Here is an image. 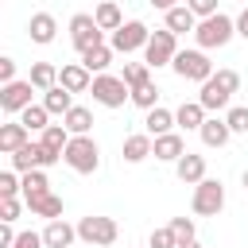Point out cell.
Masks as SVG:
<instances>
[{"instance_id":"36","label":"cell","mask_w":248,"mask_h":248,"mask_svg":"<svg viewBox=\"0 0 248 248\" xmlns=\"http://www.w3.org/2000/svg\"><path fill=\"white\" fill-rule=\"evenodd\" d=\"M225 124H229L232 132H248V108H244V105H232V108L225 112Z\"/></svg>"},{"instance_id":"23","label":"cell","mask_w":248,"mask_h":248,"mask_svg":"<svg viewBox=\"0 0 248 248\" xmlns=\"http://www.w3.org/2000/svg\"><path fill=\"white\" fill-rule=\"evenodd\" d=\"M27 209H31L35 217L58 221V213H62V198H58V194H39V198H27Z\"/></svg>"},{"instance_id":"5","label":"cell","mask_w":248,"mask_h":248,"mask_svg":"<svg viewBox=\"0 0 248 248\" xmlns=\"http://www.w3.org/2000/svg\"><path fill=\"white\" fill-rule=\"evenodd\" d=\"M70 43H74L78 54H85V50H93V46H105V31L97 27V19H93L89 12H78V16L70 19Z\"/></svg>"},{"instance_id":"44","label":"cell","mask_w":248,"mask_h":248,"mask_svg":"<svg viewBox=\"0 0 248 248\" xmlns=\"http://www.w3.org/2000/svg\"><path fill=\"white\" fill-rule=\"evenodd\" d=\"M236 35H240V39H248V8L236 16Z\"/></svg>"},{"instance_id":"25","label":"cell","mask_w":248,"mask_h":248,"mask_svg":"<svg viewBox=\"0 0 248 248\" xmlns=\"http://www.w3.org/2000/svg\"><path fill=\"white\" fill-rule=\"evenodd\" d=\"M143 128H147V136H151V140H155V136H167V132L174 128V112L159 105V108H151V112H147V120H143Z\"/></svg>"},{"instance_id":"31","label":"cell","mask_w":248,"mask_h":248,"mask_svg":"<svg viewBox=\"0 0 248 248\" xmlns=\"http://www.w3.org/2000/svg\"><path fill=\"white\" fill-rule=\"evenodd\" d=\"M120 78H124L128 89H140V85L151 81V66H147V62H124V74H120Z\"/></svg>"},{"instance_id":"33","label":"cell","mask_w":248,"mask_h":248,"mask_svg":"<svg viewBox=\"0 0 248 248\" xmlns=\"http://www.w3.org/2000/svg\"><path fill=\"white\" fill-rule=\"evenodd\" d=\"M155 101H159V89H155V81H147V85L132 89V105H140V108H147V112H151V108H159Z\"/></svg>"},{"instance_id":"1","label":"cell","mask_w":248,"mask_h":248,"mask_svg":"<svg viewBox=\"0 0 248 248\" xmlns=\"http://www.w3.org/2000/svg\"><path fill=\"white\" fill-rule=\"evenodd\" d=\"M62 159H66L70 170H78V174H93V170L101 167V147H97L93 136H70Z\"/></svg>"},{"instance_id":"43","label":"cell","mask_w":248,"mask_h":248,"mask_svg":"<svg viewBox=\"0 0 248 248\" xmlns=\"http://www.w3.org/2000/svg\"><path fill=\"white\" fill-rule=\"evenodd\" d=\"M16 81V58H0V85Z\"/></svg>"},{"instance_id":"20","label":"cell","mask_w":248,"mask_h":248,"mask_svg":"<svg viewBox=\"0 0 248 248\" xmlns=\"http://www.w3.org/2000/svg\"><path fill=\"white\" fill-rule=\"evenodd\" d=\"M43 105H46V112H50V116H66V112L74 108V93H70V89H62V85H54V89H46V93H43Z\"/></svg>"},{"instance_id":"4","label":"cell","mask_w":248,"mask_h":248,"mask_svg":"<svg viewBox=\"0 0 248 248\" xmlns=\"http://www.w3.org/2000/svg\"><path fill=\"white\" fill-rule=\"evenodd\" d=\"M116 236H120V229H116V221L112 217H81L78 221V240H85V244H93V248H108V244H116Z\"/></svg>"},{"instance_id":"40","label":"cell","mask_w":248,"mask_h":248,"mask_svg":"<svg viewBox=\"0 0 248 248\" xmlns=\"http://www.w3.org/2000/svg\"><path fill=\"white\" fill-rule=\"evenodd\" d=\"M19 217V198H0V221H16Z\"/></svg>"},{"instance_id":"21","label":"cell","mask_w":248,"mask_h":248,"mask_svg":"<svg viewBox=\"0 0 248 248\" xmlns=\"http://www.w3.org/2000/svg\"><path fill=\"white\" fill-rule=\"evenodd\" d=\"M62 124H66L70 136H89V128H93V112H89L85 105H74V108L62 116Z\"/></svg>"},{"instance_id":"42","label":"cell","mask_w":248,"mask_h":248,"mask_svg":"<svg viewBox=\"0 0 248 248\" xmlns=\"http://www.w3.org/2000/svg\"><path fill=\"white\" fill-rule=\"evenodd\" d=\"M19 240V232L12 229V221H0V248H12Z\"/></svg>"},{"instance_id":"12","label":"cell","mask_w":248,"mask_h":248,"mask_svg":"<svg viewBox=\"0 0 248 248\" xmlns=\"http://www.w3.org/2000/svg\"><path fill=\"white\" fill-rule=\"evenodd\" d=\"M229 89L217 81V78H209V81H202V93H198V105L205 108V112H217V108H229Z\"/></svg>"},{"instance_id":"47","label":"cell","mask_w":248,"mask_h":248,"mask_svg":"<svg viewBox=\"0 0 248 248\" xmlns=\"http://www.w3.org/2000/svg\"><path fill=\"white\" fill-rule=\"evenodd\" d=\"M244 190H248V170H244Z\"/></svg>"},{"instance_id":"46","label":"cell","mask_w":248,"mask_h":248,"mask_svg":"<svg viewBox=\"0 0 248 248\" xmlns=\"http://www.w3.org/2000/svg\"><path fill=\"white\" fill-rule=\"evenodd\" d=\"M178 248H202V244H198V240H190V244H178Z\"/></svg>"},{"instance_id":"32","label":"cell","mask_w":248,"mask_h":248,"mask_svg":"<svg viewBox=\"0 0 248 248\" xmlns=\"http://www.w3.org/2000/svg\"><path fill=\"white\" fill-rule=\"evenodd\" d=\"M39 194H50V182H46L43 170H27L23 174V202L27 198H39Z\"/></svg>"},{"instance_id":"26","label":"cell","mask_w":248,"mask_h":248,"mask_svg":"<svg viewBox=\"0 0 248 248\" xmlns=\"http://www.w3.org/2000/svg\"><path fill=\"white\" fill-rule=\"evenodd\" d=\"M93 19H97V27H101V31H120V27H124V16H120V8H116L112 0H105V4H97V12H93Z\"/></svg>"},{"instance_id":"27","label":"cell","mask_w":248,"mask_h":248,"mask_svg":"<svg viewBox=\"0 0 248 248\" xmlns=\"http://www.w3.org/2000/svg\"><path fill=\"white\" fill-rule=\"evenodd\" d=\"M27 81H31L39 93H46V89H54V85H58V70H54L50 62H35V66H31V74H27Z\"/></svg>"},{"instance_id":"38","label":"cell","mask_w":248,"mask_h":248,"mask_svg":"<svg viewBox=\"0 0 248 248\" xmlns=\"http://www.w3.org/2000/svg\"><path fill=\"white\" fill-rule=\"evenodd\" d=\"M186 8H190L198 19H209V16H217V0H186Z\"/></svg>"},{"instance_id":"29","label":"cell","mask_w":248,"mask_h":248,"mask_svg":"<svg viewBox=\"0 0 248 248\" xmlns=\"http://www.w3.org/2000/svg\"><path fill=\"white\" fill-rule=\"evenodd\" d=\"M108 62H112V46H93V50H85L81 54V66L97 78V74H105L108 70Z\"/></svg>"},{"instance_id":"22","label":"cell","mask_w":248,"mask_h":248,"mask_svg":"<svg viewBox=\"0 0 248 248\" xmlns=\"http://www.w3.org/2000/svg\"><path fill=\"white\" fill-rule=\"evenodd\" d=\"M39 143L54 155V159H62L66 155V143H70V132H66V124H50L43 136H39Z\"/></svg>"},{"instance_id":"18","label":"cell","mask_w":248,"mask_h":248,"mask_svg":"<svg viewBox=\"0 0 248 248\" xmlns=\"http://www.w3.org/2000/svg\"><path fill=\"white\" fill-rule=\"evenodd\" d=\"M27 136H31V132H27L19 120H8V124L0 128V151H4V155H16L23 143H31Z\"/></svg>"},{"instance_id":"13","label":"cell","mask_w":248,"mask_h":248,"mask_svg":"<svg viewBox=\"0 0 248 248\" xmlns=\"http://www.w3.org/2000/svg\"><path fill=\"white\" fill-rule=\"evenodd\" d=\"M174 174H178V182H186V186H198V182L205 178V155H194V151H186V155L174 163Z\"/></svg>"},{"instance_id":"15","label":"cell","mask_w":248,"mask_h":248,"mask_svg":"<svg viewBox=\"0 0 248 248\" xmlns=\"http://www.w3.org/2000/svg\"><path fill=\"white\" fill-rule=\"evenodd\" d=\"M198 136H202L205 147H225L229 136H232V128L225 124V116H221V120H217V116H205V124L198 128Z\"/></svg>"},{"instance_id":"16","label":"cell","mask_w":248,"mask_h":248,"mask_svg":"<svg viewBox=\"0 0 248 248\" xmlns=\"http://www.w3.org/2000/svg\"><path fill=\"white\" fill-rule=\"evenodd\" d=\"M151 155L163 159V163H178V159L186 155V143H182L178 132H167V136H155V151H151Z\"/></svg>"},{"instance_id":"8","label":"cell","mask_w":248,"mask_h":248,"mask_svg":"<svg viewBox=\"0 0 248 248\" xmlns=\"http://www.w3.org/2000/svg\"><path fill=\"white\" fill-rule=\"evenodd\" d=\"M194 213L198 217H217L221 209H225V186L217 182V178H202L198 186H194Z\"/></svg>"},{"instance_id":"30","label":"cell","mask_w":248,"mask_h":248,"mask_svg":"<svg viewBox=\"0 0 248 248\" xmlns=\"http://www.w3.org/2000/svg\"><path fill=\"white\" fill-rule=\"evenodd\" d=\"M46 116H50V112H46V105H27V108L19 112V124H23L27 132H46V128H50V124H46Z\"/></svg>"},{"instance_id":"9","label":"cell","mask_w":248,"mask_h":248,"mask_svg":"<svg viewBox=\"0 0 248 248\" xmlns=\"http://www.w3.org/2000/svg\"><path fill=\"white\" fill-rule=\"evenodd\" d=\"M147 39H151V31H147V23H140V19H128L120 31H112V50H120V54H132V50H140V46H147Z\"/></svg>"},{"instance_id":"7","label":"cell","mask_w":248,"mask_h":248,"mask_svg":"<svg viewBox=\"0 0 248 248\" xmlns=\"http://www.w3.org/2000/svg\"><path fill=\"white\" fill-rule=\"evenodd\" d=\"M170 66L182 81H209L213 78V62L205 58V50H178Z\"/></svg>"},{"instance_id":"19","label":"cell","mask_w":248,"mask_h":248,"mask_svg":"<svg viewBox=\"0 0 248 248\" xmlns=\"http://www.w3.org/2000/svg\"><path fill=\"white\" fill-rule=\"evenodd\" d=\"M151 151H155V140H151L147 132H132V136L124 140V159H128V163H143Z\"/></svg>"},{"instance_id":"14","label":"cell","mask_w":248,"mask_h":248,"mask_svg":"<svg viewBox=\"0 0 248 248\" xmlns=\"http://www.w3.org/2000/svg\"><path fill=\"white\" fill-rule=\"evenodd\" d=\"M74 240H78V225H66L62 217L43 229V244H46V248H70Z\"/></svg>"},{"instance_id":"28","label":"cell","mask_w":248,"mask_h":248,"mask_svg":"<svg viewBox=\"0 0 248 248\" xmlns=\"http://www.w3.org/2000/svg\"><path fill=\"white\" fill-rule=\"evenodd\" d=\"M174 124H182V128H202V124H205V108H202L198 101H182V105L174 108Z\"/></svg>"},{"instance_id":"3","label":"cell","mask_w":248,"mask_h":248,"mask_svg":"<svg viewBox=\"0 0 248 248\" xmlns=\"http://www.w3.org/2000/svg\"><path fill=\"white\" fill-rule=\"evenodd\" d=\"M89 93H93V101L105 105V108H120L124 101H132V89H128L124 78H116V74H97L93 85H89Z\"/></svg>"},{"instance_id":"34","label":"cell","mask_w":248,"mask_h":248,"mask_svg":"<svg viewBox=\"0 0 248 248\" xmlns=\"http://www.w3.org/2000/svg\"><path fill=\"white\" fill-rule=\"evenodd\" d=\"M19 170H0V198H16L23 190V178H16Z\"/></svg>"},{"instance_id":"6","label":"cell","mask_w":248,"mask_h":248,"mask_svg":"<svg viewBox=\"0 0 248 248\" xmlns=\"http://www.w3.org/2000/svg\"><path fill=\"white\" fill-rule=\"evenodd\" d=\"M174 54H178V35L167 31V27L151 31V39H147V46H143V62H147V66H170Z\"/></svg>"},{"instance_id":"41","label":"cell","mask_w":248,"mask_h":248,"mask_svg":"<svg viewBox=\"0 0 248 248\" xmlns=\"http://www.w3.org/2000/svg\"><path fill=\"white\" fill-rule=\"evenodd\" d=\"M12 248H46V244H43V232H19V240Z\"/></svg>"},{"instance_id":"10","label":"cell","mask_w":248,"mask_h":248,"mask_svg":"<svg viewBox=\"0 0 248 248\" xmlns=\"http://www.w3.org/2000/svg\"><path fill=\"white\" fill-rule=\"evenodd\" d=\"M31 89H35L31 81H8V85H0V108H4L8 116H12V112L19 116V112L31 105Z\"/></svg>"},{"instance_id":"37","label":"cell","mask_w":248,"mask_h":248,"mask_svg":"<svg viewBox=\"0 0 248 248\" xmlns=\"http://www.w3.org/2000/svg\"><path fill=\"white\" fill-rule=\"evenodd\" d=\"M147 248H178V236L170 232V225H163V229L151 232V244H147Z\"/></svg>"},{"instance_id":"11","label":"cell","mask_w":248,"mask_h":248,"mask_svg":"<svg viewBox=\"0 0 248 248\" xmlns=\"http://www.w3.org/2000/svg\"><path fill=\"white\" fill-rule=\"evenodd\" d=\"M58 85H62V89H70V93H89L93 74H89L81 62H66V66L58 70Z\"/></svg>"},{"instance_id":"39","label":"cell","mask_w":248,"mask_h":248,"mask_svg":"<svg viewBox=\"0 0 248 248\" xmlns=\"http://www.w3.org/2000/svg\"><path fill=\"white\" fill-rule=\"evenodd\" d=\"M213 78H217V81H221L229 93H236V89H240V74H236V70H217Z\"/></svg>"},{"instance_id":"45","label":"cell","mask_w":248,"mask_h":248,"mask_svg":"<svg viewBox=\"0 0 248 248\" xmlns=\"http://www.w3.org/2000/svg\"><path fill=\"white\" fill-rule=\"evenodd\" d=\"M151 4H155V8H163V12H170V8H178V0H151ZM182 4H186V0H182Z\"/></svg>"},{"instance_id":"35","label":"cell","mask_w":248,"mask_h":248,"mask_svg":"<svg viewBox=\"0 0 248 248\" xmlns=\"http://www.w3.org/2000/svg\"><path fill=\"white\" fill-rule=\"evenodd\" d=\"M170 232L178 236V244H190L194 240V221L190 217H170Z\"/></svg>"},{"instance_id":"17","label":"cell","mask_w":248,"mask_h":248,"mask_svg":"<svg viewBox=\"0 0 248 248\" xmlns=\"http://www.w3.org/2000/svg\"><path fill=\"white\" fill-rule=\"evenodd\" d=\"M54 31H58V23H54V16L50 12H35L31 16V23H27V35H31V43H54Z\"/></svg>"},{"instance_id":"24","label":"cell","mask_w":248,"mask_h":248,"mask_svg":"<svg viewBox=\"0 0 248 248\" xmlns=\"http://www.w3.org/2000/svg\"><path fill=\"white\" fill-rule=\"evenodd\" d=\"M167 31H174V35H182V31H198V16H194L186 4H178V8L167 12Z\"/></svg>"},{"instance_id":"2","label":"cell","mask_w":248,"mask_h":248,"mask_svg":"<svg viewBox=\"0 0 248 248\" xmlns=\"http://www.w3.org/2000/svg\"><path fill=\"white\" fill-rule=\"evenodd\" d=\"M232 35H236V19H229L225 12H217V16H209V19H198V31H194V39H198L202 50L225 46Z\"/></svg>"}]
</instances>
